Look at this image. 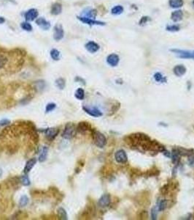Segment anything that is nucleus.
<instances>
[{"mask_svg": "<svg viewBox=\"0 0 194 220\" xmlns=\"http://www.w3.org/2000/svg\"><path fill=\"white\" fill-rule=\"evenodd\" d=\"M124 8L121 5H116V6L113 7L111 10V13L115 16H118V15H121L123 13Z\"/></svg>", "mask_w": 194, "mask_h": 220, "instance_id": "obj_24", "label": "nucleus"}, {"mask_svg": "<svg viewBox=\"0 0 194 220\" xmlns=\"http://www.w3.org/2000/svg\"><path fill=\"white\" fill-rule=\"evenodd\" d=\"M55 84L56 88H58L59 90H64L65 88L66 82L65 79L63 78H58L55 81Z\"/></svg>", "mask_w": 194, "mask_h": 220, "instance_id": "obj_25", "label": "nucleus"}, {"mask_svg": "<svg viewBox=\"0 0 194 220\" xmlns=\"http://www.w3.org/2000/svg\"><path fill=\"white\" fill-rule=\"evenodd\" d=\"M169 5L171 8L178 9L183 6L184 1L183 0H169Z\"/></svg>", "mask_w": 194, "mask_h": 220, "instance_id": "obj_19", "label": "nucleus"}, {"mask_svg": "<svg viewBox=\"0 0 194 220\" xmlns=\"http://www.w3.org/2000/svg\"><path fill=\"white\" fill-rule=\"evenodd\" d=\"M188 162H189V164H191V165H193L194 164V156H193V154L191 155V156H188Z\"/></svg>", "mask_w": 194, "mask_h": 220, "instance_id": "obj_40", "label": "nucleus"}, {"mask_svg": "<svg viewBox=\"0 0 194 220\" xmlns=\"http://www.w3.org/2000/svg\"><path fill=\"white\" fill-rule=\"evenodd\" d=\"M43 132L45 133L48 140L49 141H53V140H54L55 138L56 137L57 135L58 134L59 129L56 128H48L45 129Z\"/></svg>", "mask_w": 194, "mask_h": 220, "instance_id": "obj_6", "label": "nucleus"}, {"mask_svg": "<svg viewBox=\"0 0 194 220\" xmlns=\"http://www.w3.org/2000/svg\"><path fill=\"white\" fill-rule=\"evenodd\" d=\"M2 174H3V171H2V170L0 169V177H2Z\"/></svg>", "mask_w": 194, "mask_h": 220, "instance_id": "obj_43", "label": "nucleus"}, {"mask_svg": "<svg viewBox=\"0 0 194 220\" xmlns=\"http://www.w3.org/2000/svg\"><path fill=\"white\" fill-rule=\"evenodd\" d=\"M64 29L61 25H56L54 27V33H53V38L56 41H59L64 38Z\"/></svg>", "mask_w": 194, "mask_h": 220, "instance_id": "obj_11", "label": "nucleus"}, {"mask_svg": "<svg viewBox=\"0 0 194 220\" xmlns=\"http://www.w3.org/2000/svg\"><path fill=\"white\" fill-rule=\"evenodd\" d=\"M180 29V27L178 24H172V25H168L166 27V30L169 31V32H177Z\"/></svg>", "mask_w": 194, "mask_h": 220, "instance_id": "obj_33", "label": "nucleus"}, {"mask_svg": "<svg viewBox=\"0 0 194 220\" xmlns=\"http://www.w3.org/2000/svg\"><path fill=\"white\" fill-rule=\"evenodd\" d=\"M186 71H187V69H186V68L183 65H177L175 66L173 69L174 74L178 77H181L184 76L185 74Z\"/></svg>", "mask_w": 194, "mask_h": 220, "instance_id": "obj_12", "label": "nucleus"}, {"mask_svg": "<svg viewBox=\"0 0 194 220\" xmlns=\"http://www.w3.org/2000/svg\"><path fill=\"white\" fill-rule=\"evenodd\" d=\"M192 5H193V7H194V0H193V1H192Z\"/></svg>", "mask_w": 194, "mask_h": 220, "instance_id": "obj_44", "label": "nucleus"}, {"mask_svg": "<svg viewBox=\"0 0 194 220\" xmlns=\"http://www.w3.org/2000/svg\"><path fill=\"white\" fill-rule=\"evenodd\" d=\"M75 96L77 99L82 101L85 99V91L83 88H78L75 92Z\"/></svg>", "mask_w": 194, "mask_h": 220, "instance_id": "obj_26", "label": "nucleus"}, {"mask_svg": "<svg viewBox=\"0 0 194 220\" xmlns=\"http://www.w3.org/2000/svg\"><path fill=\"white\" fill-rule=\"evenodd\" d=\"M148 21H150V18L147 17V16H143V17L139 20V25H144L145 24H147Z\"/></svg>", "mask_w": 194, "mask_h": 220, "instance_id": "obj_38", "label": "nucleus"}, {"mask_svg": "<svg viewBox=\"0 0 194 220\" xmlns=\"http://www.w3.org/2000/svg\"><path fill=\"white\" fill-rule=\"evenodd\" d=\"M77 132V127L72 123H66L62 133V137L66 140H71L75 136Z\"/></svg>", "mask_w": 194, "mask_h": 220, "instance_id": "obj_1", "label": "nucleus"}, {"mask_svg": "<svg viewBox=\"0 0 194 220\" xmlns=\"http://www.w3.org/2000/svg\"><path fill=\"white\" fill-rule=\"evenodd\" d=\"M83 110H84V112L89 114L90 116L93 117H101L103 115V113L101 112L99 109L97 108V107H90L84 106H83Z\"/></svg>", "mask_w": 194, "mask_h": 220, "instance_id": "obj_4", "label": "nucleus"}, {"mask_svg": "<svg viewBox=\"0 0 194 220\" xmlns=\"http://www.w3.org/2000/svg\"><path fill=\"white\" fill-rule=\"evenodd\" d=\"M158 209L157 205L156 206H154L151 210V219L153 220H156L157 219V217H158Z\"/></svg>", "mask_w": 194, "mask_h": 220, "instance_id": "obj_36", "label": "nucleus"}, {"mask_svg": "<svg viewBox=\"0 0 194 220\" xmlns=\"http://www.w3.org/2000/svg\"><path fill=\"white\" fill-rule=\"evenodd\" d=\"M170 51L173 52L177 56L182 59H191L194 60V51L193 50H182L173 49Z\"/></svg>", "mask_w": 194, "mask_h": 220, "instance_id": "obj_3", "label": "nucleus"}, {"mask_svg": "<svg viewBox=\"0 0 194 220\" xmlns=\"http://www.w3.org/2000/svg\"><path fill=\"white\" fill-rule=\"evenodd\" d=\"M62 6L61 4L55 3L51 7V13L53 15H58L62 13Z\"/></svg>", "mask_w": 194, "mask_h": 220, "instance_id": "obj_22", "label": "nucleus"}, {"mask_svg": "<svg viewBox=\"0 0 194 220\" xmlns=\"http://www.w3.org/2000/svg\"><path fill=\"white\" fill-rule=\"evenodd\" d=\"M37 163V158H32L29 161H27V162L26 163V165L24 167V169H23V172H24L25 174H28V173L30 172L32 168L34 167V165Z\"/></svg>", "mask_w": 194, "mask_h": 220, "instance_id": "obj_16", "label": "nucleus"}, {"mask_svg": "<svg viewBox=\"0 0 194 220\" xmlns=\"http://www.w3.org/2000/svg\"><path fill=\"white\" fill-rule=\"evenodd\" d=\"M93 140L95 145L99 148H103L107 144V139L104 135L98 131H93Z\"/></svg>", "mask_w": 194, "mask_h": 220, "instance_id": "obj_2", "label": "nucleus"}, {"mask_svg": "<svg viewBox=\"0 0 194 220\" xmlns=\"http://www.w3.org/2000/svg\"><path fill=\"white\" fill-rule=\"evenodd\" d=\"M162 153H163V154H164V156H165L168 157V158H170V157H171V153H170L169 151H166V149L164 150V151H163V152H162Z\"/></svg>", "mask_w": 194, "mask_h": 220, "instance_id": "obj_41", "label": "nucleus"}, {"mask_svg": "<svg viewBox=\"0 0 194 220\" xmlns=\"http://www.w3.org/2000/svg\"><path fill=\"white\" fill-rule=\"evenodd\" d=\"M56 107V104L55 103H49L46 105L45 107V112L46 113H48V112H51L53 111Z\"/></svg>", "mask_w": 194, "mask_h": 220, "instance_id": "obj_35", "label": "nucleus"}, {"mask_svg": "<svg viewBox=\"0 0 194 220\" xmlns=\"http://www.w3.org/2000/svg\"><path fill=\"white\" fill-rule=\"evenodd\" d=\"M78 19L82 22H83L84 24H88V25H99V26H104L105 25L104 22L96 21V20H93V18H87V17H85V16L78 17Z\"/></svg>", "mask_w": 194, "mask_h": 220, "instance_id": "obj_9", "label": "nucleus"}, {"mask_svg": "<svg viewBox=\"0 0 194 220\" xmlns=\"http://www.w3.org/2000/svg\"><path fill=\"white\" fill-rule=\"evenodd\" d=\"M10 123V120L7 119V118H4L0 121V126H5V125H9Z\"/></svg>", "mask_w": 194, "mask_h": 220, "instance_id": "obj_39", "label": "nucleus"}, {"mask_svg": "<svg viewBox=\"0 0 194 220\" xmlns=\"http://www.w3.org/2000/svg\"><path fill=\"white\" fill-rule=\"evenodd\" d=\"M36 23L37 24L40 26V27L43 29H48L50 27H51V24H50V22L46 21L45 18H38V19H37Z\"/></svg>", "mask_w": 194, "mask_h": 220, "instance_id": "obj_18", "label": "nucleus"}, {"mask_svg": "<svg viewBox=\"0 0 194 220\" xmlns=\"http://www.w3.org/2000/svg\"><path fill=\"white\" fill-rule=\"evenodd\" d=\"M111 198L109 194H104L98 201V206L101 208H106L110 205Z\"/></svg>", "mask_w": 194, "mask_h": 220, "instance_id": "obj_7", "label": "nucleus"}, {"mask_svg": "<svg viewBox=\"0 0 194 220\" xmlns=\"http://www.w3.org/2000/svg\"><path fill=\"white\" fill-rule=\"evenodd\" d=\"M20 182H21V184H23L24 186H30V184H31L30 179H29V176H28L26 174L21 176V178H20Z\"/></svg>", "mask_w": 194, "mask_h": 220, "instance_id": "obj_29", "label": "nucleus"}, {"mask_svg": "<svg viewBox=\"0 0 194 220\" xmlns=\"http://www.w3.org/2000/svg\"><path fill=\"white\" fill-rule=\"evenodd\" d=\"M5 21V18H4L3 17H1V16H0V24H3Z\"/></svg>", "mask_w": 194, "mask_h": 220, "instance_id": "obj_42", "label": "nucleus"}, {"mask_svg": "<svg viewBox=\"0 0 194 220\" xmlns=\"http://www.w3.org/2000/svg\"><path fill=\"white\" fill-rule=\"evenodd\" d=\"M88 131L92 130L91 125L88 122H80L77 125V132L80 133V134H84Z\"/></svg>", "mask_w": 194, "mask_h": 220, "instance_id": "obj_8", "label": "nucleus"}, {"mask_svg": "<svg viewBox=\"0 0 194 220\" xmlns=\"http://www.w3.org/2000/svg\"><path fill=\"white\" fill-rule=\"evenodd\" d=\"M120 62V57L116 54H111L107 57V62L112 67L117 66Z\"/></svg>", "mask_w": 194, "mask_h": 220, "instance_id": "obj_10", "label": "nucleus"}, {"mask_svg": "<svg viewBox=\"0 0 194 220\" xmlns=\"http://www.w3.org/2000/svg\"><path fill=\"white\" fill-rule=\"evenodd\" d=\"M61 54L60 51H58L57 49H53L51 51V57H52L53 60H58L60 59Z\"/></svg>", "mask_w": 194, "mask_h": 220, "instance_id": "obj_32", "label": "nucleus"}, {"mask_svg": "<svg viewBox=\"0 0 194 220\" xmlns=\"http://www.w3.org/2000/svg\"><path fill=\"white\" fill-rule=\"evenodd\" d=\"M182 17H183V13L182 10H177L171 13V19L175 23L180 21L182 19Z\"/></svg>", "mask_w": 194, "mask_h": 220, "instance_id": "obj_17", "label": "nucleus"}, {"mask_svg": "<svg viewBox=\"0 0 194 220\" xmlns=\"http://www.w3.org/2000/svg\"><path fill=\"white\" fill-rule=\"evenodd\" d=\"M180 154L179 153V151H177V147L176 148H173L172 151H171V162L174 164L175 165H177L179 163H180Z\"/></svg>", "mask_w": 194, "mask_h": 220, "instance_id": "obj_14", "label": "nucleus"}, {"mask_svg": "<svg viewBox=\"0 0 194 220\" xmlns=\"http://www.w3.org/2000/svg\"><path fill=\"white\" fill-rule=\"evenodd\" d=\"M97 10H94V9H89V10H87L86 13H85L84 16L87 18H93L97 16Z\"/></svg>", "mask_w": 194, "mask_h": 220, "instance_id": "obj_31", "label": "nucleus"}, {"mask_svg": "<svg viewBox=\"0 0 194 220\" xmlns=\"http://www.w3.org/2000/svg\"><path fill=\"white\" fill-rule=\"evenodd\" d=\"M7 61H8V59L5 55L0 54V70L5 67V65L7 63Z\"/></svg>", "mask_w": 194, "mask_h": 220, "instance_id": "obj_34", "label": "nucleus"}, {"mask_svg": "<svg viewBox=\"0 0 194 220\" xmlns=\"http://www.w3.org/2000/svg\"><path fill=\"white\" fill-rule=\"evenodd\" d=\"M57 214H58V217L60 219L62 220L68 219L67 213H66V210L64 209V208H62V207L58 208V210H57Z\"/></svg>", "mask_w": 194, "mask_h": 220, "instance_id": "obj_23", "label": "nucleus"}, {"mask_svg": "<svg viewBox=\"0 0 194 220\" xmlns=\"http://www.w3.org/2000/svg\"><path fill=\"white\" fill-rule=\"evenodd\" d=\"M38 11L36 9H30L25 13V18L27 21H33L37 18Z\"/></svg>", "mask_w": 194, "mask_h": 220, "instance_id": "obj_15", "label": "nucleus"}, {"mask_svg": "<svg viewBox=\"0 0 194 220\" xmlns=\"http://www.w3.org/2000/svg\"><path fill=\"white\" fill-rule=\"evenodd\" d=\"M29 203V197H28L26 195H23L21 196V197L19 199V203H18V205H19V206L21 207V208H23V207L26 206Z\"/></svg>", "mask_w": 194, "mask_h": 220, "instance_id": "obj_28", "label": "nucleus"}, {"mask_svg": "<svg viewBox=\"0 0 194 220\" xmlns=\"http://www.w3.org/2000/svg\"><path fill=\"white\" fill-rule=\"evenodd\" d=\"M177 151L180 153V156H189L192 155L194 152L193 149H186L184 148V147H177Z\"/></svg>", "mask_w": 194, "mask_h": 220, "instance_id": "obj_21", "label": "nucleus"}, {"mask_svg": "<svg viewBox=\"0 0 194 220\" xmlns=\"http://www.w3.org/2000/svg\"><path fill=\"white\" fill-rule=\"evenodd\" d=\"M48 153V147H46V146H44L42 148L41 153H40V156H39V162H41V163L45 162V161L47 159Z\"/></svg>", "mask_w": 194, "mask_h": 220, "instance_id": "obj_20", "label": "nucleus"}, {"mask_svg": "<svg viewBox=\"0 0 194 220\" xmlns=\"http://www.w3.org/2000/svg\"><path fill=\"white\" fill-rule=\"evenodd\" d=\"M115 159L118 163L120 164H125L128 161V156H127L126 153L123 150H119L116 151L115 153Z\"/></svg>", "mask_w": 194, "mask_h": 220, "instance_id": "obj_5", "label": "nucleus"}, {"mask_svg": "<svg viewBox=\"0 0 194 220\" xmlns=\"http://www.w3.org/2000/svg\"><path fill=\"white\" fill-rule=\"evenodd\" d=\"M21 28L24 29L26 31H31L32 30V27L29 23L28 22H23V23L21 24Z\"/></svg>", "mask_w": 194, "mask_h": 220, "instance_id": "obj_37", "label": "nucleus"}, {"mask_svg": "<svg viewBox=\"0 0 194 220\" xmlns=\"http://www.w3.org/2000/svg\"><path fill=\"white\" fill-rule=\"evenodd\" d=\"M86 49L90 53H96L99 51L100 47L99 44H97L96 42L89 41L86 44Z\"/></svg>", "mask_w": 194, "mask_h": 220, "instance_id": "obj_13", "label": "nucleus"}, {"mask_svg": "<svg viewBox=\"0 0 194 220\" xmlns=\"http://www.w3.org/2000/svg\"><path fill=\"white\" fill-rule=\"evenodd\" d=\"M157 206H158V211H163L167 207V201H166V199H161L158 203Z\"/></svg>", "mask_w": 194, "mask_h": 220, "instance_id": "obj_30", "label": "nucleus"}, {"mask_svg": "<svg viewBox=\"0 0 194 220\" xmlns=\"http://www.w3.org/2000/svg\"><path fill=\"white\" fill-rule=\"evenodd\" d=\"M153 77H154V79L157 82H160V83L166 82V77H164V76L162 75V73H159V72H157V73H155L154 76H153Z\"/></svg>", "mask_w": 194, "mask_h": 220, "instance_id": "obj_27", "label": "nucleus"}]
</instances>
